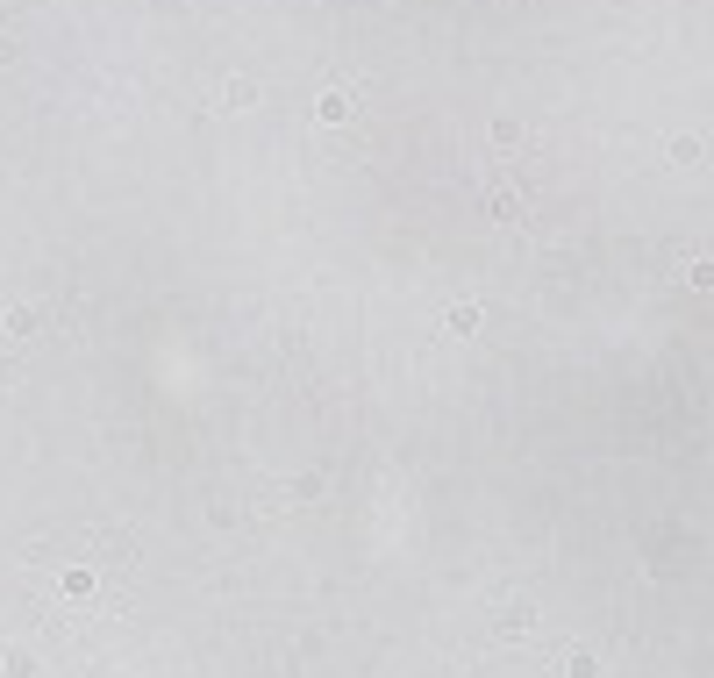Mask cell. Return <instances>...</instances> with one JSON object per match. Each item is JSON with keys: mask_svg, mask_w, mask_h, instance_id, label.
<instances>
[{"mask_svg": "<svg viewBox=\"0 0 714 678\" xmlns=\"http://www.w3.org/2000/svg\"><path fill=\"white\" fill-rule=\"evenodd\" d=\"M493 143H501V150H521V122H508V114H501V122H493Z\"/></svg>", "mask_w": 714, "mask_h": 678, "instance_id": "3957f363", "label": "cell"}, {"mask_svg": "<svg viewBox=\"0 0 714 678\" xmlns=\"http://www.w3.org/2000/svg\"><path fill=\"white\" fill-rule=\"evenodd\" d=\"M314 114H321V122H329V129H336V122H350V114H357V94H350V86H329V94H321V107H314Z\"/></svg>", "mask_w": 714, "mask_h": 678, "instance_id": "6da1fadb", "label": "cell"}, {"mask_svg": "<svg viewBox=\"0 0 714 678\" xmlns=\"http://www.w3.org/2000/svg\"><path fill=\"white\" fill-rule=\"evenodd\" d=\"M686 279H693V286H714V258H693V265H686Z\"/></svg>", "mask_w": 714, "mask_h": 678, "instance_id": "277c9868", "label": "cell"}, {"mask_svg": "<svg viewBox=\"0 0 714 678\" xmlns=\"http://www.w3.org/2000/svg\"><path fill=\"white\" fill-rule=\"evenodd\" d=\"M221 107H258V86L250 79H221Z\"/></svg>", "mask_w": 714, "mask_h": 678, "instance_id": "7a4b0ae2", "label": "cell"}]
</instances>
